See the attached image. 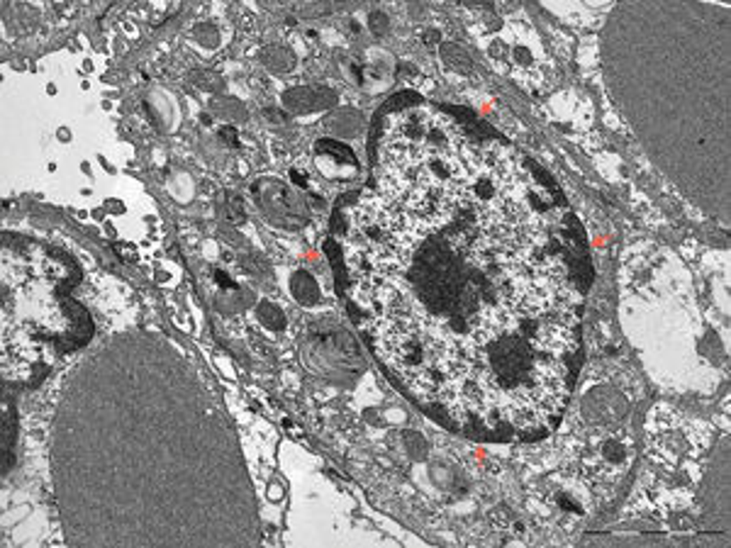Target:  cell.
<instances>
[{"mask_svg": "<svg viewBox=\"0 0 731 548\" xmlns=\"http://www.w3.org/2000/svg\"><path fill=\"white\" fill-rule=\"evenodd\" d=\"M256 202L264 207L266 217H271L273 222L285 227H300L308 220V212H305L303 202L295 192H290L283 183L276 181H264L254 188Z\"/></svg>", "mask_w": 731, "mask_h": 548, "instance_id": "1", "label": "cell"}, {"mask_svg": "<svg viewBox=\"0 0 731 548\" xmlns=\"http://www.w3.org/2000/svg\"><path fill=\"white\" fill-rule=\"evenodd\" d=\"M317 166L322 174L334 178H352L359 174V161L354 159V151L334 139L317 142Z\"/></svg>", "mask_w": 731, "mask_h": 548, "instance_id": "2", "label": "cell"}, {"mask_svg": "<svg viewBox=\"0 0 731 548\" xmlns=\"http://www.w3.org/2000/svg\"><path fill=\"white\" fill-rule=\"evenodd\" d=\"M293 293H295V298H298L300 303H305V305H312L315 300H317L319 290H317V285H315V280L310 278L308 273H298V275H295V278H293Z\"/></svg>", "mask_w": 731, "mask_h": 548, "instance_id": "3", "label": "cell"}, {"mask_svg": "<svg viewBox=\"0 0 731 548\" xmlns=\"http://www.w3.org/2000/svg\"><path fill=\"white\" fill-rule=\"evenodd\" d=\"M261 317H264V322L269 324V327H273V329L283 327V317H280V312L273 307V305H264V307H261Z\"/></svg>", "mask_w": 731, "mask_h": 548, "instance_id": "4", "label": "cell"}, {"mask_svg": "<svg viewBox=\"0 0 731 548\" xmlns=\"http://www.w3.org/2000/svg\"><path fill=\"white\" fill-rule=\"evenodd\" d=\"M370 20H373V22H370V29H373L375 34H380V32H383V22L388 24V20H385L380 13H373V15H370Z\"/></svg>", "mask_w": 731, "mask_h": 548, "instance_id": "5", "label": "cell"}]
</instances>
